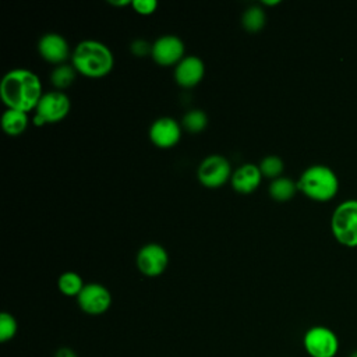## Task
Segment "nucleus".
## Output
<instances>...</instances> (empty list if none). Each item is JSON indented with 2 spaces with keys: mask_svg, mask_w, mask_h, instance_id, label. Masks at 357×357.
<instances>
[{
  "mask_svg": "<svg viewBox=\"0 0 357 357\" xmlns=\"http://www.w3.org/2000/svg\"><path fill=\"white\" fill-rule=\"evenodd\" d=\"M39 77L26 68L10 70L0 82V96L8 109L29 112L42 98Z\"/></svg>",
  "mask_w": 357,
  "mask_h": 357,
  "instance_id": "f257e3e1",
  "label": "nucleus"
},
{
  "mask_svg": "<svg viewBox=\"0 0 357 357\" xmlns=\"http://www.w3.org/2000/svg\"><path fill=\"white\" fill-rule=\"evenodd\" d=\"M73 64L81 74L91 78H99L110 73L114 64V57L105 43L95 39H86L79 42L74 49Z\"/></svg>",
  "mask_w": 357,
  "mask_h": 357,
  "instance_id": "f03ea898",
  "label": "nucleus"
},
{
  "mask_svg": "<svg viewBox=\"0 0 357 357\" xmlns=\"http://www.w3.org/2000/svg\"><path fill=\"white\" fill-rule=\"evenodd\" d=\"M297 188L308 198L325 202L336 195L339 180L329 166L312 165L301 173Z\"/></svg>",
  "mask_w": 357,
  "mask_h": 357,
  "instance_id": "7ed1b4c3",
  "label": "nucleus"
},
{
  "mask_svg": "<svg viewBox=\"0 0 357 357\" xmlns=\"http://www.w3.org/2000/svg\"><path fill=\"white\" fill-rule=\"evenodd\" d=\"M331 229L340 244L357 247V199H346L335 208Z\"/></svg>",
  "mask_w": 357,
  "mask_h": 357,
  "instance_id": "20e7f679",
  "label": "nucleus"
},
{
  "mask_svg": "<svg viewBox=\"0 0 357 357\" xmlns=\"http://www.w3.org/2000/svg\"><path fill=\"white\" fill-rule=\"evenodd\" d=\"M303 347L310 357H336L340 342L331 328L315 325L304 333Z\"/></svg>",
  "mask_w": 357,
  "mask_h": 357,
  "instance_id": "39448f33",
  "label": "nucleus"
},
{
  "mask_svg": "<svg viewBox=\"0 0 357 357\" xmlns=\"http://www.w3.org/2000/svg\"><path fill=\"white\" fill-rule=\"evenodd\" d=\"M35 109V126H43L45 123H56L68 114L70 99L61 91H50L42 95Z\"/></svg>",
  "mask_w": 357,
  "mask_h": 357,
  "instance_id": "423d86ee",
  "label": "nucleus"
},
{
  "mask_svg": "<svg viewBox=\"0 0 357 357\" xmlns=\"http://www.w3.org/2000/svg\"><path fill=\"white\" fill-rule=\"evenodd\" d=\"M197 174L204 185L219 187L231 178V169L225 156L209 155L199 163Z\"/></svg>",
  "mask_w": 357,
  "mask_h": 357,
  "instance_id": "0eeeda50",
  "label": "nucleus"
},
{
  "mask_svg": "<svg viewBox=\"0 0 357 357\" xmlns=\"http://www.w3.org/2000/svg\"><path fill=\"white\" fill-rule=\"evenodd\" d=\"M79 308L89 315H99L109 310L112 304L110 291L99 283L85 284L81 293L77 296Z\"/></svg>",
  "mask_w": 357,
  "mask_h": 357,
  "instance_id": "6e6552de",
  "label": "nucleus"
},
{
  "mask_svg": "<svg viewBox=\"0 0 357 357\" xmlns=\"http://www.w3.org/2000/svg\"><path fill=\"white\" fill-rule=\"evenodd\" d=\"M167 262V251L160 244L156 243L145 244L137 254L138 269L146 276L160 275L166 269Z\"/></svg>",
  "mask_w": 357,
  "mask_h": 357,
  "instance_id": "1a4fd4ad",
  "label": "nucleus"
},
{
  "mask_svg": "<svg viewBox=\"0 0 357 357\" xmlns=\"http://www.w3.org/2000/svg\"><path fill=\"white\" fill-rule=\"evenodd\" d=\"M151 56L162 66L177 64L184 57V43L176 35H163L152 43Z\"/></svg>",
  "mask_w": 357,
  "mask_h": 357,
  "instance_id": "9d476101",
  "label": "nucleus"
},
{
  "mask_svg": "<svg viewBox=\"0 0 357 357\" xmlns=\"http://www.w3.org/2000/svg\"><path fill=\"white\" fill-rule=\"evenodd\" d=\"M180 126L172 117L156 119L149 128L151 141L159 148H170L176 145L180 139Z\"/></svg>",
  "mask_w": 357,
  "mask_h": 357,
  "instance_id": "9b49d317",
  "label": "nucleus"
},
{
  "mask_svg": "<svg viewBox=\"0 0 357 357\" xmlns=\"http://www.w3.org/2000/svg\"><path fill=\"white\" fill-rule=\"evenodd\" d=\"M205 73L204 61L197 56H184L174 68V78L183 86H194Z\"/></svg>",
  "mask_w": 357,
  "mask_h": 357,
  "instance_id": "f8f14e48",
  "label": "nucleus"
},
{
  "mask_svg": "<svg viewBox=\"0 0 357 357\" xmlns=\"http://www.w3.org/2000/svg\"><path fill=\"white\" fill-rule=\"evenodd\" d=\"M38 49L40 56L50 63L64 61L68 56L67 40L60 33L54 32L45 33L38 43Z\"/></svg>",
  "mask_w": 357,
  "mask_h": 357,
  "instance_id": "ddd939ff",
  "label": "nucleus"
},
{
  "mask_svg": "<svg viewBox=\"0 0 357 357\" xmlns=\"http://www.w3.org/2000/svg\"><path fill=\"white\" fill-rule=\"evenodd\" d=\"M261 177H262V173L259 170V166H255L252 163H245L234 170L230 180L236 191L248 194V192H252L259 185Z\"/></svg>",
  "mask_w": 357,
  "mask_h": 357,
  "instance_id": "4468645a",
  "label": "nucleus"
},
{
  "mask_svg": "<svg viewBox=\"0 0 357 357\" xmlns=\"http://www.w3.org/2000/svg\"><path fill=\"white\" fill-rule=\"evenodd\" d=\"M28 126V116L25 112L7 109L1 116V127L8 135H20Z\"/></svg>",
  "mask_w": 357,
  "mask_h": 357,
  "instance_id": "2eb2a0df",
  "label": "nucleus"
},
{
  "mask_svg": "<svg viewBox=\"0 0 357 357\" xmlns=\"http://www.w3.org/2000/svg\"><path fill=\"white\" fill-rule=\"evenodd\" d=\"M297 183H294L291 178L289 177H283V176H279L276 178H273L269 184V194L273 199L276 201H287L290 199L296 191H297Z\"/></svg>",
  "mask_w": 357,
  "mask_h": 357,
  "instance_id": "dca6fc26",
  "label": "nucleus"
},
{
  "mask_svg": "<svg viewBox=\"0 0 357 357\" xmlns=\"http://www.w3.org/2000/svg\"><path fill=\"white\" fill-rule=\"evenodd\" d=\"M59 290L64 294V296H78L81 293V290L84 289V283L82 279L78 273L75 272H64L60 275L59 282H57Z\"/></svg>",
  "mask_w": 357,
  "mask_h": 357,
  "instance_id": "f3484780",
  "label": "nucleus"
},
{
  "mask_svg": "<svg viewBox=\"0 0 357 357\" xmlns=\"http://www.w3.org/2000/svg\"><path fill=\"white\" fill-rule=\"evenodd\" d=\"M241 22L247 31L257 32L265 25V11L259 6H251L243 13Z\"/></svg>",
  "mask_w": 357,
  "mask_h": 357,
  "instance_id": "a211bd4d",
  "label": "nucleus"
},
{
  "mask_svg": "<svg viewBox=\"0 0 357 357\" xmlns=\"http://www.w3.org/2000/svg\"><path fill=\"white\" fill-rule=\"evenodd\" d=\"M208 123V117L205 114L204 110H199V109H192V110H188L184 117H183V126L187 131H191V132H199L205 128Z\"/></svg>",
  "mask_w": 357,
  "mask_h": 357,
  "instance_id": "6ab92c4d",
  "label": "nucleus"
},
{
  "mask_svg": "<svg viewBox=\"0 0 357 357\" xmlns=\"http://www.w3.org/2000/svg\"><path fill=\"white\" fill-rule=\"evenodd\" d=\"M50 78H52V84L56 88L59 89L67 88L75 78V68L68 64H61L52 71Z\"/></svg>",
  "mask_w": 357,
  "mask_h": 357,
  "instance_id": "aec40b11",
  "label": "nucleus"
},
{
  "mask_svg": "<svg viewBox=\"0 0 357 357\" xmlns=\"http://www.w3.org/2000/svg\"><path fill=\"white\" fill-rule=\"evenodd\" d=\"M259 170L262 176L276 178L283 172V160L276 155H268L261 160Z\"/></svg>",
  "mask_w": 357,
  "mask_h": 357,
  "instance_id": "412c9836",
  "label": "nucleus"
},
{
  "mask_svg": "<svg viewBox=\"0 0 357 357\" xmlns=\"http://www.w3.org/2000/svg\"><path fill=\"white\" fill-rule=\"evenodd\" d=\"M18 331V325L15 318L8 312L0 314V342L6 343L11 340Z\"/></svg>",
  "mask_w": 357,
  "mask_h": 357,
  "instance_id": "4be33fe9",
  "label": "nucleus"
},
{
  "mask_svg": "<svg viewBox=\"0 0 357 357\" xmlns=\"http://www.w3.org/2000/svg\"><path fill=\"white\" fill-rule=\"evenodd\" d=\"M131 6L139 14H152L158 7L156 0H132Z\"/></svg>",
  "mask_w": 357,
  "mask_h": 357,
  "instance_id": "5701e85b",
  "label": "nucleus"
},
{
  "mask_svg": "<svg viewBox=\"0 0 357 357\" xmlns=\"http://www.w3.org/2000/svg\"><path fill=\"white\" fill-rule=\"evenodd\" d=\"M131 52L135 54V56H144L145 53H151L152 52V45H149L146 40L144 39H135L132 43H131Z\"/></svg>",
  "mask_w": 357,
  "mask_h": 357,
  "instance_id": "b1692460",
  "label": "nucleus"
},
{
  "mask_svg": "<svg viewBox=\"0 0 357 357\" xmlns=\"http://www.w3.org/2000/svg\"><path fill=\"white\" fill-rule=\"evenodd\" d=\"M54 357H78V354L70 347H61L56 351Z\"/></svg>",
  "mask_w": 357,
  "mask_h": 357,
  "instance_id": "393cba45",
  "label": "nucleus"
},
{
  "mask_svg": "<svg viewBox=\"0 0 357 357\" xmlns=\"http://www.w3.org/2000/svg\"><path fill=\"white\" fill-rule=\"evenodd\" d=\"M110 3H112V4H117V6H123V4H128V3H131V1H130V0H123V1H121V0H120V1H113V0H110Z\"/></svg>",
  "mask_w": 357,
  "mask_h": 357,
  "instance_id": "a878e982",
  "label": "nucleus"
},
{
  "mask_svg": "<svg viewBox=\"0 0 357 357\" xmlns=\"http://www.w3.org/2000/svg\"><path fill=\"white\" fill-rule=\"evenodd\" d=\"M264 3H265V4H269V6H272V4H278V3H279V0H273V1H268V0H264Z\"/></svg>",
  "mask_w": 357,
  "mask_h": 357,
  "instance_id": "bb28decb",
  "label": "nucleus"
},
{
  "mask_svg": "<svg viewBox=\"0 0 357 357\" xmlns=\"http://www.w3.org/2000/svg\"><path fill=\"white\" fill-rule=\"evenodd\" d=\"M349 357H357V350H354V351H351L350 354H349Z\"/></svg>",
  "mask_w": 357,
  "mask_h": 357,
  "instance_id": "cd10ccee",
  "label": "nucleus"
}]
</instances>
